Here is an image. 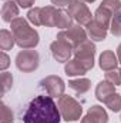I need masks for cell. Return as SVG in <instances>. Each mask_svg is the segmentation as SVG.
<instances>
[{
    "label": "cell",
    "instance_id": "23",
    "mask_svg": "<svg viewBox=\"0 0 121 123\" xmlns=\"http://www.w3.org/2000/svg\"><path fill=\"white\" fill-rule=\"evenodd\" d=\"M104 105H105L111 112H114V113L121 112V96L118 94V93H114Z\"/></svg>",
    "mask_w": 121,
    "mask_h": 123
},
{
    "label": "cell",
    "instance_id": "33",
    "mask_svg": "<svg viewBox=\"0 0 121 123\" xmlns=\"http://www.w3.org/2000/svg\"><path fill=\"white\" fill-rule=\"evenodd\" d=\"M81 1H84V3H94L95 0H81Z\"/></svg>",
    "mask_w": 121,
    "mask_h": 123
},
{
    "label": "cell",
    "instance_id": "10",
    "mask_svg": "<svg viewBox=\"0 0 121 123\" xmlns=\"http://www.w3.org/2000/svg\"><path fill=\"white\" fill-rule=\"evenodd\" d=\"M118 63H120L118 62V57H117V55L113 50H104L100 55V59H98L100 69L104 70V72H110V70L117 69Z\"/></svg>",
    "mask_w": 121,
    "mask_h": 123
},
{
    "label": "cell",
    "instance_id": "14",
    "mask_svg": "<svg viewBox=\"0 0 121 123\" xmlns=\"http://www.w3.org/2000/svg\"><path fill=\"white\" fill-rule=\"evenodd\" d=\"M113 16L114 14H111L108 10H105V9H103V7H97V10L94 12V17H93V20L98 25V26H101L103 29H105V30H108L110 29V25H111V19H113Z\"/></svg>",
    "mask_w": 121,
    "mask_h": 123
},
{
    "label": "cell",
    "instance_id": "20",
    "mask_svg": "<svg viewBox=\"0 0 121 123\" xmlns=\"http://www.w3.org/2000/svg\"><path fill=\"white\" fill-rule=\"evenodd\" d=\"M73 17H71V14L67 12V10H64V9H59V17H57V25H56V27H59L61 30H66V29H68V27H71L73 26Z\"/></svg>",
    "mask_w": 121,
    "mask_h": 123
},
{
    "label": "cell",
    "instance_id": "21",
    "mask_svg": "<svg viewBox=\"0 0 121 123\" xmlns=\"http://www.w3.org/2000/svg\"><path fill=\"white\" fill-rule=\"evenodd\" d=\"M110 31H111V34L116 36V37H120L121 36V10L113 16L111 25H110Z\"/></svg>",
    "mask_w": 121,
    "mask_h": 123
},
{
    "label": "cell",
    "instance_id": "12",
    "mask_svg": "<svg viewBox=\"0 0 121 123\" xmlns=\"http://www.w3.org/2000/svg\"><path fill=\"white\" fill-rule=\"evenodd\" d=\"M0 14H1L3 22H6V23H11L14 19L19 17V4H17L16 1H11V0L4 1L3 6H1Z\"/></svg>",
    "mask_w": 121,
    "mask_h": 123
},
{
    "label": "cell",
    "instance_id": "15",
    "mask_svg": "<svg viewBox=\"0 0 121 123\" xmlns=\"http://www.w3.org/2000/svg\"><path fill=\"white\" fill-rule=\"evenodd\" d=\"M64 72H66V74L70 76V77H74V76L81 77V76H84V74L87 73V69H86L78 60L71 59V60H68L64 64Z\"/></svg>",
    "mask_w": 121,
    "mask_h": 123
},
{
    "label": "cell",
    "instance_id": "8",
    "mask_svg": "<svg viewBox=\"0 0 121 123\" xmlns=\"http://www.w3.org/2000/svg\"><path fill=\"white\" fill-rule=\"evenodd\" d=\"M40 87H43L51 97H61L66 90V83L61 77L56 74H50L40 80Z\"/></svg>",
    "mask_w": 121,
    "mask_h": 123
},
{
    "label": "cell",
    "instance_id": "3",
    "mask_svg": "<svg viewBox=\"0 0 121 123\" xmlns=\"http://www.w3.org/2000/svg\"><path fill=\"white\" fill-rule=\"evenodd\" d=\"M57 106H59V110H60L61 119L66 120L67 123L76 122V120H80L81 119L83 106L74 97L67 96V94H63L61 97H59V100H57Z\"/></svg>",
    "mask_w": 121,
    "mask_h": 123
},
{
    "label": "cell",
    "instance_id": "26",
    "mask_svg": "<svg viewBox=\"0 0 121 123\" xmlns=\"http://www.w3.org/2000/svg\"><path fill=\"white\" fill-rule=\"evenodd\" d=\"M14 122V115L11 112V109L1 102V117H0V123H13Z\"/></svg>",
    "mask_w": 121,
    "mask_h": 123
},
{
    "label": "cell",
    "instance_id": "34",
    "mask_svg": "<svg viewBox=\"0 0 121 123\" xmlns=\"http://www.w3.org/2000/svg\"><path fill=\"white\" fill-rule=\"evenodd\" d=\"M120 74H121V69H120Z\"/></svg>",
    "mask_w": 121,
    "mask_h": 123
},
{
    "label": "cell",
    "instance_id": "11",
    "mask_svg": "<svg viewBox=\"0 0 121 123\" xmlns=\"http://www.w3.org/2000/svg\"><path fill=\"white\" fill-rule=\"evenodd\" d=\"M59 17V9L56 6H46L41 7V26L46 27H56Z\"/></svg>",
    "mask_w": 121,
    "mask_h": 123
},
{
    "label": "cell",
    "instance_id": "29",
    "mask_svg": "<svg viewBox=\"0 0 121 123\" xmlns=\"http://www.w3.org/2000/svg\"><path fill=\"white\" fill-rule=\"evenodd\" d=\"M14 1L19 4V7H22V9H29V7H31V6L34 4L36 0H14Z\"/></svg>",
    "mask_w": 121,
    "mask_h": 123
},
{
    "label": "cell",
    "instance_id": "27",
    "mask_svg": "<svg viewBox=\"0 0 121 123\" xmlns=\"http://www.w3.org/2000/svg\"><path fill=\"white\" fill-rule=\"evenodd\" d=\"M105 80L114 86H118L121 85V74L120 70L114 69V70H110V72H105Z\"/></svg>",
    "mask_w": 121,
    "mask_h": 123
},
{
    "label": "cell",
    "instance_id": "35",
    "mask_svg": "<svg viewBox=\"0 0 121 123\" xmlns=\"http://www.w3.org/2000/svg\"><path fill=\"white\" fill-rule=\"evenodd\" d=\"M120 120H121V116H120Z\"/></svg>",
    "mask_w": 121,
    "mask_h": 123
},
{
    "label": "cell",
    "instance_id": "18",
    "mask_svg": "<svg viewBox=\"0 0 121 123\" xmlns=\"http://www.w3.org/2000/svg\"><path fill=\"white\" fill-rule=\"evenodd\" d=\"M16 44V39H14V34L13 31H9L7 29H1L0 31V49L3 52H7V50H11Z\"/></svg>",
    "mask_w": 121,
    "mask_h": 123
},
{
    "label": "cell",
    "instance_id": "6",
    "mask_svg": "<svg viewBox=\"0 0 121 123\" xmlns=\"http://www.w3.org/2000/svg\"><path fill=\"white\" fill-rule=\"evenodd\" d=\"M57 39L66 42L74 50L78 44H81L84 40H87V30H84V27L80 25H73L71 27H68L66 30L59 31Z\"/></svg>",
    "mask_w": 121,
    "mask_h": 123
},
{
    "label": "cell",
    "instance_id": "22",
    "mask_svg": "<svg viewBox=\"0 0 121 123\" xmlns=\"http://www.w3.org/2000/svg\"><path fill=\"white\" fill-rule=\"evenodd\" d=\"M0 80H1V96H4L13 86V76L9 72H3L0 76Z\"/></svg>",
    "mask_w": 121,
    "mask_h": 123
},
{
    "label": "cell",
    "instance_id": "5",
    "mask_svg": "<svg viewBox=\"0 0 121 123\" xmlns=\"http://www.w3.org/2000/svg\"><path fill=\"white\" fill-rule=\"evenodd\" d=\"M14 62H16V67L20 72L31 73L40 64V55L33 49H26V50H22L17 53Z\"/></svg>",
    "mask_w": 121,
    "mask_h": 123
},
{
    "label": "cell",
    "instance_id": "28",
    "mask_svg": "<svg viewBox=\"0 0 121 123\" xmlns=\"http://www.w3.org/2000/svg\"><path fill=\"white\" fill-rule=\"evenodd\" d=\"M9 66H10V57L6 55V52H1L0 53V70L4 72Z\"/></svg>",
    "mask_w": 121,
    "mask_h": 123
},
{
    "label": "cell",
    "instance_id": "19",
    "mask_svg": "<svg viewBox=\"0 0 121 123\" xmlns=\"http://www.w3.org/2000/svg\"><path fill=\"white\" fill-rule=\"evenodd\" d=\"M87 115L91 116L97 123H108V115H107V112H105V109L103 106L93 105L91 107H88Z\"/></svg>",
    "mask_w": 121,
    "mask_h": 123
},
{
    "label": "cell",
    "instance_id": "9",
    "mask_svg": "<svg viewBox=\"0 0 121 123\" xmlns=\"http://www.w3.org/2000/svg\"><path fill=\"white\" fill-rule=\"evenodd\" d=\"M50 52L54 57V60L59 63H67L71 60V55H73V47L68 46L66 42L56 39L51 44H50Z\"/></svg>",
    "mask_w": 121,
    "mask_h": 123
},
{
    "label": "cell",
    "instance_id": "24",
    "mask_svg": "<svg viewBox=\"0 0 121 123\" xmlns=\"http://www.w3.org/2000/svg\"><path fill=\"white\" fill-rule=\"evenodd\" d=\"M100 7L108 10L111 14H116V13H118L121 10V1L120 0H103Z\"/></svg>",
    "mask_w": 121,
    "mask_h": 123
},
{
    "label": "cell",
    "instance_id": "36",
    "mask_svg": "<svg viewBox=\"0 0 121 123\" xmlns=\"http://www.w3.org/2000/svg\"><path fill=\"white\" fill-rule=\"evenodd\" d=\"M71 123H73V122H71Z\"/></svg>",
    "mask_w": 121,
    "mask_h": 123
},
{
    "label": "cell",
    "instance_id": "31",
    "mask_svg": "<svg viewBox=\"0 0 121 123\" xmlns=\"http://www.w3.org/2000/svg\"><path fill=\"white\" fill-rule=\"evenodd\" d=\"M81 123H97L91 116H88V115H86L84 117H81Z\"/></svg>",
    "mask_w": 121,
    "mask_h": 123
},
{
    "label": "cell",
    "instance_id": "16",
    "mask_svg": "<svg viewBox=\"0 0 121 123\" xmlns=\"http://www.w3.org/2000/svg\"><path fill=\"white\" fill-rule=\"evenodd\" d=\"M86 27H87V36L90 37V40H93V42H104L107 39V31L108 30H105L101 26H98L94 20L91 22L88 26H86Z\"/></svg>",
    "mask_w": 121,
    "mask_h": 123
},
{
    "label": "cell",
    "instance_id": "7",
    "mask_svg": "<svg viewBox=\"0 0 121 123\" xmlns=\"http://www.w3.org/2000/svg\"><path fill=\"white\" fill-rule=\"evenodd\" d=\"M68 13L71 14L73 20L77 25L83 26V27L88 26L91 22H93V17H94V14H91L88 6L84 1H81V0H74L68 6Z\"/></svg>",
    "mask_w": 121,
    "mask_h": 123
},
{
    "label": "cell",
    "instance_id": "1",
    "mask_svg": "<svg viewBox=\"0 0 121 123\" xmlns=\"http://www.w3.org/2000/svg\"><path fill=\"white\" fill-rule=\"evenodd\" d=\"M61 115L54 97L40 94L36 96L23 115L24 123H60Z\"/></svg>",
    "mask_w": 121,
    "mask_h": 123
},
{
    "label": "cell",
    "instance_id": "30",
    "mask_svg": "<svg viewBox=\"0 0 121 123\" xmlns=\"http://www.w3.org/2000/svg\"><path fill=\"white\" fill-rule=\"evenodd\" d=\"M74 0H51V3L56 6V7H67L73 3Z\"/></svg>",
    "mask_w": 121,
    "mask_h": 123
},
{
    "label": "cell",
    "instance_id": "2",
    "mask_svg": "<svg viewBox=\"0 0 121 123\" xmlns=\"http://www.w3.org/2000/svg\"><path fill=\"white\" fill-rule=\"evenodd\" d=\"M10 27H11L13 34H14L16 44L20 49H23V50H26V49H34L40 43L38 31L36 30V29H33L26 19H23V17L14 19L10 23Z\"/></svg>",
    "mask_w": 121,
    "mask_h": 123
},
{
    "label": "cell",
    "instance_id": "4",
    "mask_svg": "<svg viewBox=\"0 0 121 123\" xmlns=\"http://www.w3.org/2000/svg\"><path fill=\"white\" fill-rule=\"evenodd\" d=\"M74 59L78 60L86 69L87 72L94 67V57H95V44L93 43V40L87 39L84 40L81 44H78L74 50H73Z\"/></svg>",
    "mask_w": 121,
    "mask_h": 123
},
{
    "label": "cell",
    "instance_id": "13",
    "mask_svg": "<svg viewBox=\"0 0 121 123\" xmlns=\"http://www.w3.org/2000/svg\"><path fill=\"white\" fill-rule=\"evenodd\" d=\"M95 99L98 100V102H103V103H105L114 93L116 92V86L114 85H111V83H108L107 80H104V82H100L97 86H95Z\"/></svg>",
    "mask_w": 121,
    "mask_h": 123
},
{
    "label": "cell",
    "instance_id": "17",
    "mask_svg": "<svg viewBox=\"0 0 121 123\" xmlns=\"http://www.w3.org/2000/svg\"><path fill=\"white\" fill-rule=\"evenodd\" d=\"M68 87L71 90L77 93V94H84L90 90L91 87V80L87 77H78V79H73L68 80Z\"/></svg>",
    "mask_w": 121,
    "mask_h": 123
},
{
    "label": "cell",
    "instance_id": "25",
    "mask_svg": "<svg viewBox=\"0 0 121 123\" xmlns=\"http://www.w3.org/2000/svg\"><path fill=\"white\" fill-rule=\"evenodd\" d=\"M27 20L34 26H41V7H33L27 13Z\"/></svg>",
    "mask_w": 121,
    "mask_h": 123
},
{
    "label": "cell",
    "instance_id": "32",
    "mask_svg": "<svg viewBox=\"0 0 121 123\" xmlns=\"http://www.w3.org/2000/svg\"><path fill=\"white\" fill-rule=\"evenodd\" d=\"M117 57H118V62L121 63V43L118 44V47H117Z\"/></svg>",
    "mask_w": 121,
    "mask_h": 123
}]
</instances>
